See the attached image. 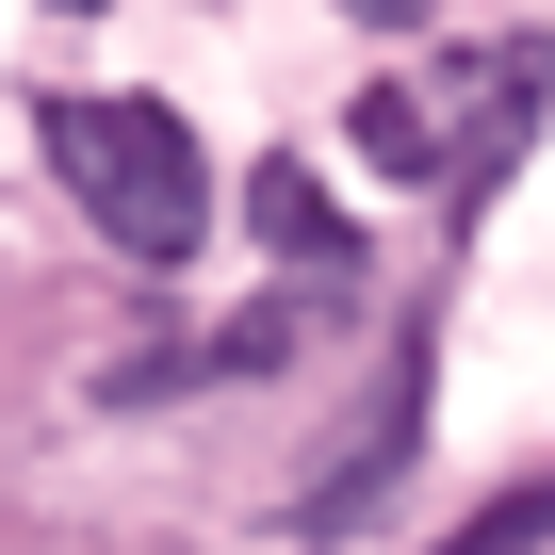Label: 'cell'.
Instances as JSON below:
<instances>
[{
  "label": "cell",
  "instance_id": "7",
  "mask_svg": "<svg viewBox=\"0 0 555 555\" xmlns=\"http://www.w3.org/2000/svg\"><path fill=\"white\" fill-rule=\"evenodd\" d=\"M344 17H376V34H425V17H441V0H344Z\"/></svg>",
  "mask_w": 555,
  "mask_h": 555
},
{
  "label": "cell",
  "instance_id": "5",
  "mask_svg": "<svg viewBox=\"0 0 555 555\" xmlns=\"http://www.w3.org/2000/svg\"><path fill=\"white\" fill-rule=\"evenodd\" d=\"M344 147H360L376 180H425V196H441V147H457V131H441L425 82H360V99H344Z\"/></svg>",
  "mask_w": 555,
  "mask_h": 555
},
{
  "label": "cell",
  "instance_id": "1",
  "mask_svg": "<svg viewBox=\"0 0 555 555\" xmlns=\"http://www.w3.org/2000/svg\"><path fill=\"white\" fill-rule=\"evenodd\" d=\"M50 164H66V196L99 212V245H131L147 278L196 261V229H212V164H196V131H180L164 99H50Z\"/></svg>",
  "mask_w": 555,
  "mask_h": 555
},
{
  "label": "cell",
  "instance_id": "4",
  "mask_svg": "<svg viewBox=\"0 0 555 555\" xmlns=\"http://www.w3.org/2000/svg\"><path fill=\"white\" fill-rule=\"evenodd\" d=\"M245 229L295 261V278H344V261H360V229L311 196V164H245Z\"/></svg>",
  "mask_w": 555,
  "mask_h": 555
},
{
  "label": "cell",
  "instance_id": "6",
  "mask_svg": "<svg viewBox=\"0 0 555 555\" xmlns=\"http://www.w3.org/2000/svg\"><path fill=\"white\" fill-rule=\"evenodd\" d=\"M441 555H555V474H522V490H490Z\"/></svg>",
  "mask_w": 555,
  "mask_h": 555
},
{
  "label": "cell",
  "instance_id": "2",
  "mask_svg": "<svg viewBox=\"0 0 555 555\" xmlns=\"http://www.w3.org/2000/svg\"><path fill=\"white\" fill-rule=\"evenodd\" d=\"M539 115H555V34H506V50L457 66V147H441V212L457 229L506 196V164L539 147Z\"/></svg>",
  "mask_w": 555,
  "mask_h": 555
},
{
  "label": "cell",
  "instance_id": "3",
  "mask_svg": "<svg viewBox=\"0 0 555 555\" xmlns=\"http://www.w3.org/2000/svg\"><path fill=\"white\" fill-rule=\"evenodd\" d=\"M425 392H441V327L409 311V327H392V392H376V409L327 441V474L295 490V522H311V539H360V522H376V490H392V474H409V441H425Z\"/></svg>",
  "mask_w": 555,
  "mask_h": 555
}]
</instances>
